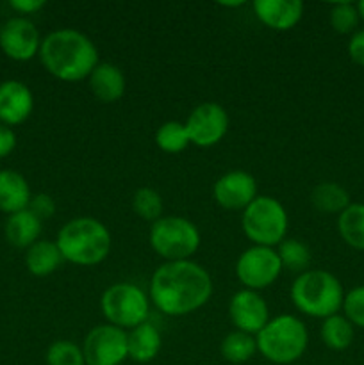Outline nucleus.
I'll return each instance as SVG.
<instances>
[{
	"label": "nucleus",
	"mask_w": 364,
	"mask_h": 365,
	"mask_svg": "<svg viewBox=\"0 0 364 365\" xmlns=\"http://www.w3.org/2000/svg\"><path fill=\"white\" fill-rule=\"evenodd\" d=\"M209 271L193 260L164 262L150 278V303L161 314L182 317L207 305L213 296Z\"/></svg>",
	"instance_id": "obj_1"
},
{
	"label": "nucleus",
	"mask_w": 364,
	"mask_h": 365,
	"mask_svg": "<svg viewBox=\"0 0 364 365\" xmlns=\"http://www.w3.org/2000/svg\"><path fill=\"white\" fill-rule=\"evenodd\" d=\"M38 56L43 68L63 82L84 81L98 64V48L77 29H57L46 34Z\"/></svg>",
	"instance_id": "obj_2"
},
{
	"label": "nucleus",
	"mask_w": 364,
	"mask_h": 365,
	"mask_svg": "<svg viewBox=\"0 0 364 365\" xmlns=\"http://www.w3.org/2000/svg\"><path fill=\"white\" fill-rule=\"evenodd\" d=\"M63 260L74 266L91 267L102 264L113 248V235L95 217H74L59 228L56 237Z\"/></svg>",
	"instance_id": "obj_3"
},
{
	"label": "nucleus",
	"mask_w": 364,
	"mask_h": 365,
	"mask_svg": "<svg viewBox=\"0 0 364 365\" xmlns=\"http://www.w3.org/2000/svg\"><path fill=\"white\" fill-rule=\"evenodd\" d=\"M296 310L314 319H327L343 309L345 291L338 277L323 269H307L296 274L289 289Z\"/></svg>",
	"instance_id": "obj_4"
},
{
	"label": "nucleus",
	"mask_w": 364,
	"mask_h": 365,
	"mask_svg": "<svg viewBox=\"0 0 364 365\" xmlns=\"http://www.w3.org/2000/svg\"><path fill=\"white\" fill-rule=\"evenodd\" d=\"M257 353L275 365L295 364L309 346V331L302 319L291 314L271 317L256 335Z\"/></svg>",
	"instance_id": "obj_5"
},
{
	"label": "nucleus",
	"mask_w": 364,
	"mask_h": 365,
	"mask_svg": "<svg viewBox=\"0 0 364 365\" xmlns=\"http://www.w3.org/2000/svg\"><path fill=\"white\" fill-rule=\"evenodd\" d=\"M241 228L253 246L275 248L288 235V210L273 196H257L243 210Z\"/></svg>",
	"instance_id": "obj_6"
},
{
	"label": "nucleus",
	"mask_w": 364,
	"mask_h": 365,
	"mask_svg": "<svg viewBox=\"0 0 364 365\" xmlns=\"http://www.w3.org/2000/svg\"><path fill=\"white\" fill-rule=\"evenodd\" d=\"M148 242L164 262H177L191 260L198 252L202 237L193 221L181 216H163L150 227Z\"/></svg>",
	"instance_id": "obj_7"
},
{
	"label": "nucleus",
	"mask_w": 364,
	"mask_h": 365,
	"mask_svg": "<svg viewBox=\"0 0 364 365\" xmlns=\"http://www.w3.org/2000/svg\"><path fill=\"white\" fill-rule=\"evenodd\" d=\"M100 310L107 323L127 331L148 321L150 298L138 285L118 282L103 291Z\"/></svg>",
	"instance_id": "obj_8"
},
{
	"label": "nucleus",
	"mask_w": 364,
	"mask_h": 365,
	"mask_svg": "<svg viewBox=\"0 0 364 365\" xmlns=\"http://www.w3.org/2000/svg\"><path fill=\"white\" fill-rule=\"evenodd\" d=\"M282 273V264L275 248L266 246H250L236 262V277L243 289L263 291L273 285Z\"/></svg>",
	"instance_id": "obj_9"
},
{
	"label": "nucleus",
	"mask_w": 364,
	"mask_h": 365,
	"mask_svg": "<svg viewBox=\"0 0 364 365\" xmlns=\"http://www.w3.org/2000/svg\"><path fill=\"white\" fill-rule=\"evenodd\" d=\"M86 365H121L128 359L127 331L113 324L91 328L82 342Z\"/></svg>",
	"instance_id": "obj_10"
},
{
	"label": "nucleus",
	"mask_w": 364,
	"mask_h": 365,
	"mask_svg": "<svg viewBox=\"0 0 364 365\" xmlns=\"http://www.w3.org/2000/svg\"><path fill=\"white\" fill-rule=\"evenodd\" d=\"M191 145L198 148L216 146L228 130V114L220 103L203 102L189 113L184 121Z\"/></svg>",
	"instance_id": "obj_11"
},
{
	"label": "nucleus",
	"mask_w": 364,
	"mask_h": 365,
	"mask_svg": "<svg viewBox=\"0 0 364 365\" xmlns=\"http://www.w3.org/2000/svg\"><path fill=\"white\" fill-rule=\"evenodd\" d=\"M43 38L38 27L27 16L9 18L0 25V48L9 59L25 63L39 53Z\"/></svg>",
	"instance_id": "obj_12"
},
{
	"label": "nucleus",
	"mask_w": 364,
	"mask_h": 365,
	"mask_svg": "<svg viewBox=\"0 0 364 365\" xmlns=\"http://www.w3.org/2000/svg\"><path fill=\"white\" fill-rule=\"evenodd\" d=\"M228 317L236 330L245 331L253 337L271 319L266 299L257 291H250V289H241L232 294L228 302Z\"/></svg>",
	"instance_id": "obj_13"
},
{
	"label": "nucleus",
	"mask_w": 364,
	"mask_h": 365,
	"mask_svg": "<svg viewBox=\"0 0 364 365\" xmlns=\"http://www.w3.org/2000/svg\"><path fill=\"white\" fill-rule=\"evenodd\" d=\"M213 196L225 210H245L257 198V182L248 171L232 170L213 185Z\"/></svg>",
	"instance_id": "obj_14"
},
{
	"label": "nucleus",
	"mask_w": 364,
	"mask_h": 365,
	"mask_svg": "<svg viewBox=\"0 0 364 365\" xmlns=\"http://www.w3.org/2000/svg\"><path fill=\"white\" fill-rule=\"evenodd\" d=\"M34 110V95L25 82L9 78L0 82V123L16 127Z\"/></svg>",
	"instance_id": "obj_15"
},
{
	"label": "nucleus",
	"mask_w": 364,
	"mask_h": 365,
	"mask_svg": "<svg viewBox=\"0 0 364 365\" xmlns=\"http://www.w3.org/2000/svg\"><path fill=\"white\" fill-rule=\"evenodd\" d=\"M253 13L264 27L285 32L300 24L303 16V4L300 0H256Z\"/></svg>",
	"instance_id": "obj_16"
},
{
	"label": "nucleus",
	"mask_w": 364,
	"mask_h": 365,
	"mask_svg": "<svg viewBox=\"0 0 364 365\" xmlns=\"http://www.w3.org/2000/svg\"><path fill=\"white\" fill-rule=\"evenodd\" d=\"M88 82L93 96L102 103L118 102L125 95V88H127L123 71L113 63L96 64V68L88 77Z\"/></svg>",
	"instance_id": "obj_17"
},
{
	"label": "nucleus",
	"mask_w": 364,
	"mask_h": 365,
	"mask_svg": "<svg viewBox=\"0 0 364 365\" xmlns=\"http://www.w3.org/2000/svg\"><path fill=\"white\" fill-rule=\"evenodd\" d=\"M32 192L29 182L20 171H0V210L6 214H16L29 209Z\"/></svg>",
	"instance_id": "obj_18"
},
{
	"label": "nucleus",
	"mask_w": 364,
	"mask_h": 365,
	"mask_svg": "<svg viewBox=\"0 0 364 365\" xmlns=\"http://www.w3.org/2000/svg\"><path fill=\"white\" fill-rule=\"evenodd\" d=\"M163 337L152 323H143L127 331L128 359L136 364H148L159 355Z\"/></svg>",
	"instance_id": "obj_19"
},
{
	"label": "nucleus",
	"mask_w": 364,
	"mask_h": 365,
	"mask_svg": "<svg viewBox=\"0 0 364 365\" xmlns=\"http://www.w3.org/2000/svg\"><path fill=\"white\" fill-rule=\"evenodd\" d=\"M43 221L36 217L29 209L20 210L16 214H11L6 220L4 234H6L7 242L18 250H27L39 241L41 235Z\"/></svg>",
	"instance_id": "obj_20"
},
{
	"label": "nucleus",
	"mask_w": 364,
	"mask_h": 365,
	"mask_svg": "<svg viewBox=\"0 0 364 365\" xmlns=\"http://www.w3.org/2000/svg\"><path fill=\"white\" fill-rule=\"evenodd\" d=\"M63 255L57 248L56 241L39 239L31 248L25 250V266L32 277L45 278L56 273L63 264Z\"/></svg>",
	"instance_id": "obj_21"
},
{
	"label": "nucleus",
	"mask_w": 364,
	"mask_h": 365,
	"mask_svg": "<svg viewBox=\"0 0 364 365\" xmlns=\"http://www.w3.org/2000/svg\"><path fill=\"white\" fill-rule=\"evenodd\" d=\"M310 203L321 214H341L350 205V195L338 182H320L310 191Z\"/></svg>",
	"instance_id": "obj_22"
},
{
	"label": "nucleus",
	"mask_w": 364,
	"mask_h": 365,
	"mask_svg": "<svg viewBox=\"0 0 364 365\" xmlns=\"http://www.w3.org/2000/svg\"><path fill=\"white\" fill-rule=\"evenodd\" d=\"M338 232L350 248L364 252V203H350L339 214Z\"/></svg>",
	"instance_id": "obj_23"
},
{
	"label": "nucleus",
	"mask_w": 364,
	"mask_h": 365,
	"mask_svg": "<svg viewBox=\"0 0 364 365\" xmlns=\"http://www.w3.org/2000/svg\"><path fill=\"white\" fill-rule=\"evenodd\" d=\"M320 337L323 344L332 351H345L352 346L355 331H353V324L345 316L335 314V316L323 319L320 328Z\"/></svg>",
	"instance_id": "obj_24"
},
{
	"label": "nucleus",
	"mask_w": 364,
	"mask_h": 365,
	"mask_svg": "<svg viewBox=\"0 0 364 365\" xmlns=\"http://www.w3.org/2000/svg\"><path fill=\"white\" fill-rule=\"evenodd\" d=\"M220 353L223 356V360H227L231 364L239 365L248 362L257 353L256 337L239 330L231 331L220 342Z\"/></svg>",
	"instance_id": "obj_25"
},
{
	"label": "nucleus",
	"mask_w": 364,
	"mask_h": 365,
	"mask_svg": "<svg viewBox=\"0 0 364 365\" xmlns=\"http://www.w3.org/2000/svg\"><path fill=\"white\" fill-rule=\"evenodd\" d=\"M277 255L280 259L282 269H288L296 274L309 269L310 259H313V253L305 242L288 237L277 246Z\"/></svg>",
	"instance_id": "obj_26"
},
{
	"label": "nucleus",
	"mask_w": 364,
	"mask_h": 365,
	"mask_svg": "<svg viewBox=\"0 0 364 365\" xmlns=\"http://www.w3.org/2000/svg\"><path fill=\"white\" fill-rule=\"evenodd\" d=\"M153 139H156L157 148L164 153H181L191 145L188 130H186V125L175 120L161 125L156 130Z\"/></svg>",
	"instance_id": "obj_27"
},
{
	"label": "nucleus",
	"mask_w": 364,
	"mask_h": 365,
	"mask_svg": "<svg viewBox=\"0 0 364 365\" xmlns=\"http://www.w3.org/2000/svg\"><path fill=\"white\" fill-rule=\"evenodd\" d=\"M132 210L141 220L153 221L161 220L164 212V203L159 192L152 187H139L132 196Z\"/></svg>",
	"instance_id": "obj_28"
},
{
	"label": "nucleus",
	"mask_w": 364,
	"mask_h": 365,
	"mask_svg": "<svg viewBox=\"0 0 364 365\" xmlns=\"http://www.w3.org/2000/svg\"><path fill=\"white\" fill-rule=\"evenodd\" d=\"M46 365H86L84 353L71 341H56L49 346L45 355Z\"/></svg>",
	"instance_id": "obj_29"
},
{
	"label": "nucleus",
	"mask_w": 364,
	"mask_h": 365,
	"mask_svg": "<svg viewBox=\"0 0 364 365\" xmlns=\"http://www.w3.org/2000/svg\"><path fill=\"white\" fill-rule=\"evenodd\" d=\"M359 20V11H357V6H353V4L339 2L332 6L330 27L338 34H352V32H355Z\"/></svg>",
	"instance_id": "obj_30"
},
{
	"label": "nucleus",
	"mask_w": 364,
	"mask_h": 365,
	"mask_svg": "<svg viewBox=\"0 0 364 365\" xmlns=\"http://www.w3.org/2000/svg\"><path fill=\"white\" fill-rule=\"evenodd\" d=\"M343 312L353 327L364 328V285L353 287L352 291L346 292Z\"/></svg>",
	"instance_id": "obj_31"
},
{
	"label": "nucleus",
	"mask_w": 364,
	"mask_h": 365,
	"mask_svg": "<svg viewBox=\"0 0 364 365\" xmlns=\"http://www.w3.org/2000/svg\"><path fill=\"white\" fill-rule=\"evenodd\" d=\"M29 210H31L36 217L45 221L56 214V200H54L50 195H46V192L32 195L31 203H29Z\"/></svg>",
	"instance_id": "obj_32"
},
{
	"label": "nucleus",
	"mask_w": 364,
	"mask_h": 365,
	"mask_svg": "<svg viewBox=\"0 0 364 365\" xmlns=\"http://www.w3.org/2000/svg\"><path fill=\"white\" fill-rule=\"evenodd\" d=\"M348 56L359 66H364V29L355 31L348 41Z\"/></svg>",
	"instance_id": "obj_33"
},
{
	"label": "nucleus",
	"mask_w": 364,
	"mask_h": 365,
	"mask_svg": "<svg viewBox=\"0 0 364 365\" xmlns=\"http://www.w3.org/2000/svg\"><path fill=\"white\" fill-rule=\"evenodd\" d=\"M14 148H16V134L11 127L0 123V159L13 153Z\"/></svg>",
	"instance_id": "obj_34"
},
{
	"label": "nucleus",
	"mask_w": 364,
	"mask_h": 365,
	"mask_svg": "<svg viewBox=\"0 0 364 365\" xmlns=\"http://www.w3.org/2000/svg\"><path fill=\"white\" fill-rule=\"evenodd\" d=\"M9 6L20 16H25V14H34L41 11L46 6V2L45 0H11Z\"/></svg>",
	"instance_id": "obj_35"
},
{
	"label": "nucleus",
	"mask_w": 364,
	"mask_h": 365,
	"mask_svg": "<svg viewBox=\"0 0 364 365\" xmlns=\"http://www.w3.org/2000/svg\"><path fill=\"white\" fill-rule=\"evenodd\" d=\"M220 6L221 7H241V6H245V2H220Z\"/></svg>",
	"instance_id": "obj_36"
},
{
	"label": "nucleus",
	"mask_w": 364,
	"mask_h": 365,
	"mask_svg": "<svg viewBox=\"0 0 364 365\" xmlns=\"http://www.w3.org/2000/svg\"><path fill=\"white\" fill-rule=\"evenodd\" d=\"M357 11H359V16H360V20H364V0H363V2H359V4H357Z\"/></svg>",
	"instance_id": "obj_37"
}]
</instances>
